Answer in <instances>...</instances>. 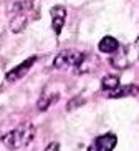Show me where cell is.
Returning <instances> with one entry per match:
<instances>
[{
    "label": "cell",
    "mask_w": 139,
    "mask_h": 151,
    "mask_svg": "<svg viewBox=\"0 0 139 151\" xmlns=\"http://www.w3.org/2000/svg\"><path fill=\"white\" fill-rule=\"evenodd\" d=\"M10 22L9 27L12 33H22L28 27V23L40 17V9L36 0H18L10 9Z\"/></svg>",
    "instance_id": "obj_1"
},
{
    "label": "cell",
    "mask_w": 139,
    "mask_h": 151,
    "mask_svg": "<svg viewBox=\"0 0 139 151\" xmlns=\"http://www.w3.org/2000/svg\"><path fill=\"white\" fill-rule=\"evenodd\" d=\"M35 133L36 128L33 124H22L4 136H0V141L9 150H22V148H27L35 139Z\"/></svg>",
    "instance_id": "obj_2"
},
{
    "label": "cell",
    "mask_w": 139,
    "mask_h": 151,
    "mask_svg": "<svg viewBox=\"0 0 139 151\" xmlns=\"http://www.w3.org/2000/svg\"><path fill=\"white\" fill-rule=\"evenodd\" d=\"M80 52L75 50H63L53 58V68L55 70H66L70 67H76V63L81 60Z\"/></svg>",
    "instance_id": "obj_3"
},
{
    "label": "cell",
    "mask_w": 139,
    "mask_h": 151,
    "mask_svg": "<svg viewBox=\"0 0 139 151\" xmlns=\"http://www.w3.org/2000/svg\"><path fill=\"white\" fill-rule=\"evenodd\" d=\"M118 145V136L114 133H104L98 136L91 143V146L88 151H114Z\"/></svg>",
    "instance_id": "obj_4"
},
{
    "label": "cell",
    "mask_w": 139,
    "mask_h": 151,
    "mask_svg": "<svg viewBox=\"0 0 139 151\" xmlns=\"http://www.w3.org/2000/svg\"><path fill=\"white\" fill-rule=\"evenodd\" d=\"M35 62H36V57H30V58H27V60H23L18 67L12 68L10 71H7L5 80L12 83V81H17V80H20V78H23V76L30 71V68L35 65Z\"/></svg>",
    "instance_id": "obj_5"
},
{
    "label": "cell",
    "mask_w": 139,
    "mask_h": 151,
    "mask_svg": "<svg viewBox=\"0 0 139 151\" xmlns=\"http://www.w3.org/2000/svg\"><path fill=\"white\" fill-rule=\"evenodd\" d=\"M51 15V28H53L55 35H60L65 27V20H66V9L63 5H55L50 10Z\"/></svg>",
    "instance_id": "obj_6"
},
{
    "label": "cell",
    "mask_w": 139,
    "mask_h": 151,
    "mask_svg": "<svg viewBox=\"0 0 139 151\" xmlns=\"http://www.w3.org/2000/svg\"><path fill=\"white\" fill-rule=\"evenodd\" d=\"M98 50L101 52V53L113 55V53H116L118 50H119V42H118L116 38H114V37L106 35V37H103V38L99 40V43H98Z\"/></svg>",
    "instance_id": "obj_7"
},
{
    "label": "cell",
    "mask_w": 139,
    "mask_h": 151,
    "mask_svg": "<svg viewBox=\"0 0 139 151\" xmlns=\"http://www.w3.org/2000/svg\"><path fill=\"white\" fill-rule=\"evenodd\" d=\"M58 98H60V93H56V91H45V93L40 96L38 103H36V108L40 111H46Z\"/></svg>",
    "instance_id": "obj_8"
},
{
    "label": "cell",
    "mask_w": 139,
    "mask_h": 151,
    "mask_svg": "<svg viewBox=\"0 0 139 151\" xmlns=\"http://www.w3.org/2000/svg\"><path fill=\"white\" fill-rule=\"evenodd\" d=\"M101 88L104 91H113V90L119 88V78L114 75H106L103 76V80H101Z\"/></svg>",
    "instance_id": "obj_9"
},
{
    "label": "cell",
    "mask_w": 139,
    "mask_h": 151,
    "mask_svg": "<svg viewBox=\"0 0 139 151\" xmlns=\"http://www.w3.org/2000/svg\"><path fill=\"white\" fill-rule=\"evenodd\" d=\"M136 91V86L134 85H128V86H124V88H119V90H113V91H109L108 96L109 98H123V96H129V95H134Z\"/></svg>",
    "instance_id": "obj_10"
},
{
    "label": "cell",
    "mask_w": 139,
    "mask_h": 151,
    "mask_svg": "<svg viewBox=\"0 0 139 151\" xmlns=\"http://www.w3.org/2000/svg\"><path fill=\"white\" fill-rule=\"evenodd\" d=\"M43 151H60V143L58 141H51Z\"/></svg>",
    "instance_id": "obj_11"
}]
</instances>
